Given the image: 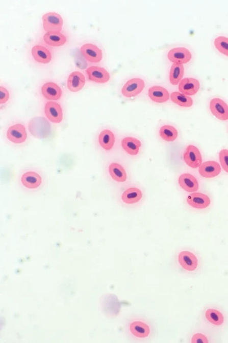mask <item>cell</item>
<instances>
[{"label":"cell","mask_w":228,"mask_h":343,"mask_svg":"<svg viewBox=\"0 0 228 343\" xmlns=\"http://www.w3.org/2000/svg\"><path fill=\"white\" fill-rule=\"evenodd\" d=\"M82 55L91 63H96L103 60V53L98 47L93 44H85L80 48Z\"/></svg>","instance_id":"cell-10"},{"label":"cell","mask_w":228,"mask_h":343,"mask_svg":"<svg viewBox=\"0 0 228 343\" xmlns=\"http://www.w3.org/2000/svg\"><path fill=\"white\" fill-rule=\"evenodd\" d=\"M184 74L183 65L173 63L169 72V82L173 85H177L182 81Z\"/></svg>","instance_id":"cell-29"},{"label":"cell","mask_w":228,"mask_h":343,"mask_svg":"<svg viewBox=\"0 0 228 343\" xmlns=\"http://www.w3.org/2000/svg\"><path fill=\"white\" fill-rule=\"evenodd\" d=\"M86 78L83 73L79 71L72 72L68 77L67 86L72 92L80 91L85 85Z\"/></svg>","instance_id":"cell-21"},{"label":"cell","mask_w":228,"mask_h":343,"mask_svg":"<svg viewBox=\"0 0 228 343\" xmlns=\"http://www.w3.org/2000/svg\"><path fill=\"white\" fill-rule=\"evenodd\" d=\"M144 87L145 82L142 78H133L125 83L122 94L127 98L137 96L143 91Z\"/></svg>","instance_id":"cell-9"},{"label":"cell","mask_w":228,"mask_h":343,"mask_svg":"<svg viewBox=\"0 0 228 343\" xmlns=\"http://www.w3.org/2000/svg\"><path fill=\"white\" fill-rule=\"evenodd\" d=\"M220 164L215 161H208L203 163L198 168V173L202 177L211 179L216 177L221 173Z\"/></svg>","instance_id":"cell-19"},{"label":"cell","mask_w":228,"mask_h":343,"mask_svg":"<svg viewBox=\"0 0 228 343\" xmlns=\"http://www.w3.org/2000/svg\"><path fill=\"white\" fill-rule=\"evenodd\" d=\"M31 52L34 59L39 63L46 65L52 60V54L45 47L42 46H34Z\"/></svg>","instance_id":"cell-26"},{"label":"cell","mask_w":228,"mask_h":343,"mask_svg":"<svg viewBox=\"0 0 228 343\" xmlns=\"http://www.w3.org/2000/svg\"><path fill=\"white\" fill-rule=\"evenodd\" d=\"M41 93L43 97L48 100H58L61 99L62 91L56 83L48 82L41 87Z\"/></svg>","instance_id":"cell-20"},{"label":"cell","mask_w":228,"mask_h":343,"mask_svg":"<svg viewBox=\"0 0 228 343\" xmlns=\"http://www.w3.org/2000/svg\"><path fill=\"white\" fill-rule=\"evenodd\" d=\"M96 141L101 151L108 153L114 148L116 137L113 131L105 129L99 132Z\"/></svg>","instance_id":"cell-8"},{"label":"cell","mask_w":228,"mask_h":343,"mask_svg":"<svg viewBox=\"0 0 228 343\" xmlns=\"http://www.w3.org/2000/svg\"><path fill=\"white\" fill-rule=\"evenodd\" d=\"M210 330L202 325L191 332L189 337V342L192 343H208L212 342Z\"/></svg>","instance_id":"cell-22"},{"label":"cell","mask_w":228,"mask_h":343,"mask_svg":"<svg viewBox=\"0 0 228 343\" xmlns=\"http://www.w3.org/2000/svg\"><path fill=\"white\" fill-rule=\"evenodd\" d=\"M179 184L187 192H195L198 189V181L195 176L190 174H183L179 176Z\"/></svg>","instance_id":"cell-23"},{"label":"cell","mask_w":228,"mask_h":343,"mask_svg":"<svg viewBox=\"0 0 228 343\" xmlns=\"http://www.w3.org/2000/svg\"><path fill=\"white\" fill-rule=\"evenodd\" d=\"M169 61L173 63L184 65L190 62L192 58V54L188 49L183 47L173 48L168 53Z\"/></svg>","instance_id":"cell-13"},{"label":"cell","mask_w":228,"mask_h":343,"mask_svg":"<svg viewBox=\"0 0 228 343\" xmlns=\"http://www.w3.org/2000/svg\"><path fill=\"white\" fill-rule=\"evenodd\" d=\"M43 40L48 46L61 47L66 42L67 38L61 32H49L46 33L43 36Z\"/></svg>","instance_id":"cell-28"},{"label":"cell","mask_w":228,"mask_h":343,"mask_svg":"<svg viewBox=\"0 0 228 343\" xmlns=\"http://www.w3.org/2000/svg\"><path fill=\"white\" fill-rule=\"evenodd\" d=\"M171 101L182 107L189 108L193 105L192 98L182 94L181 92H172L170 96Z\"/></svg>","instance_id":"cell-31"},{"label":"cell","mask_w":228,"mask_h":343,"mask_svg":"<svg viewBox=\"0 0 228 343\" xmlns=\"http://www.w3.org/2000/svg\"><path fill=\"white\" fill-rule=\"evenodd\" d=\"M215 46L220 53L228 57V38L219 36L215 38Z\"/></svg>","instance_id":"cell-32"},{"label":"cell","mask_w":228,"mask_h":343,"mask_svg":"<svg viewBox=\"0 0 228 343\" xmlns=\"http://www.w3.org/2000/svg\"><path fill=\"white\" fill-rule=\"evenodd\" d=\"M20 182L24 188L29 190H36L41 187L43 178L38 172L28 170L21 174Z\"/></svg>","instance_id":"cell-6"},{"label":"cell","mask_w":228,"mask_h":343,"mask_svg":"<svg viewBox=\"0 0 228 343\" xmlns=\"http://www.w3.org/2000/svg\"><path fill=\"white\" fill-rule=\"evenodd\" d=\"M121 146L126 153L130 155L136 156L139 153L141 142L133 137H125L121 141Z\"/></svg>","instance_id":"cell-25"},{"label":"cell","mask_w":228,"mask_h":343,"mask_svg":"<svg viewBox=\"0 0 228 343\" xmlns=\"http://www.w3.org/2000/svg\"><path fill=\"white\" fill-rule=\"evenodd\" d=\"M108 173L115 182L123 183L128 179V174L124 166L118 162H111L108 166Z\"/></svg>","instance_id":"cell-16"},{"label":"cell","mask_w":228,"mask_h":343,"mask_svg":"<svg viewBox=\"0 0 228 343\" xmlns=\"http://www.w3.org/2000/svg\"><path fill=\"white\" fill-rule=\"evenodd\" d=\"M9 92L7 88L0 87V104L2 105L6 104L9 100Z\"/></svg>","instance_id":"cell-34"},{"label":"cell","mask_w":228,"mask_h":343,"mask_svg":"<svg viewBox=\"0 0 228 343\" xmlns=\"http://www.w3.org/2000/svg\"><path fill=\"white\" fill-rule=\"evenodd\" d=\"M29 131L37 139H45L51 134V125L43 117H34L29 123Z\"/></svg>","instance_id":"cell-4"},{"label":"cell","mask_w":228,"mask_h":343,"mask_svg":"<svg viewBox=\"0 0 228 343\" xmlns=\"http://www.w3.org/2000/svg\"><path fill=\"white\" fill-rule=\"evenodd\" d=\"M148 96L153 101L157 103L167 102L170 98L169 92L161 86H153L148 90Z\"/></svg>","instance_id":"cell-24"},{"label":"cell","mask_w":228,"mask_h":343,"mask_svg":"<svg viewBox=\"0 0 228 343\" xmlns=\"http://www.w3.org/2000/svg\"><path fill=\"white\" fill-rule=\"evenodd\" d=\"M210 110L217 119L226 121L228 120V105L219 98H214L210 101Z\"/></svg>","instance_id":"cell-15"},{"label":"cell","mask_w":228,"mask_h":343,"mask_svg":"<svg viewBox=\"0 0 228 343\" xmlns=\"http://www.w3.org/2000/svg\"><path fill=\"white\" fill-rule=\"evenodd\" d=\"M43 27L47 32H61L64 25V20L60 14L49 12L42 17Z\"/></svg>","instance_id":"cell-7"},{"label":"cell","mask_w":228,"mask_h":343,"mask_svg":"<svg viewBox=\"0 0 228 343\" xmlns=\"http://www.w3.org/2000/svg\"><path fill=\"white\" fill-rule=\"evenodd\" d=\"M187 202L189 205L194 208L203 209L209 207L211 204V199L207 195L193 192L187 197Z\"/></svg>","instance_id":"cell-17"},{"label":"cell","mask_w":228,"mask_h":343,"mask_svg":"<svg viewBox=\"0 0 228 343\" xmlns=\"http://www.w3.org/2000/svg\"><path fill=\"white\" fill-rule=\"evenodd\" d=\"M184 160L190 167L196 169L202 164V156L199 149L196 146L190 145L184 152Z\"/></svg>","instance_id":"cell-11"},{"label":"cell","mask_w":228,"mask_h":343,"mask_svg":"<svg viewBox=\"0 0 228 343\" xmlns=\"http://www.w3.org/2000/svg\"><path fill=\"white\" fill-rule=\"evenodd\" d=\"M202 325L209 330L224 325L225 316L223 313L214 307H207L201 313Z\"/></svg>","instance_id":"cell-3"},{"label":"cell","mask_w":228,"mask_h":343,"mask_svg":"<svg viewBox=\"0 0 228 343\" xmlns=\"http://www.w3.org/2000/svg\"><path fill=\"white\" fill-rule=\"evenodd\" d=\"M6 137L11 144L21 145L25 143L28 139L25 125L17 123L10 126L7 131Z\"/></svg>","instance_id":"cell-5"},{"label":"cell","mask_w":228,"mask_h":343,"mask_svg":"<svg viewBox=\"0 0 228 343\" xmlns=\"http://www.w3.org/2000/svg\"><path fill=\"white\" fill-rule=\"evenodd\" d=\"M177 263L184 272L194 273L200 267V260L191 250L182 249L177 254Z\"/></svg>","instance_id":"cell-2"},{"label":"cell","mask_w":228,"mask_h":343,"mask_svg":"<svg viewBox=\"0 0 228 343\" xmlns=\"http://www.w3.org/2000/svg\"><path fill=\"white\" fill-rule=\"evenodd\" d=\"M199 81L196 78L187 77L184 78L179 85V91L186 96H193L200 90Z\"/></svg>","instance_id":"cell-18"},{"label":"cell","mask_w":228,"mask_h":343,"mask_svg":"<svg viewBox=\"0 0 228 343\" xmlns=\"http://www.w3.org/2000/svg\"><path fill=\"white\" fill-rule=\"evenodd\" d=\"M143 194L140 189L130 187L126 189L121 195V200L126 204H134L141 200Z\"/></svg>","instance_id":"cell-27"},{"label":"cell","mask_w":228,"mask_h":343,"mask_svg":"<svg viewBox=\"0 0 228 343\" xmlns=\"http://www.w3.org/2000/svg\"><path fill=\"white\" fill-rule=\"evenodd\" d=\"M45 115L48 120L55 124H60L64 118L62 106L57 102H47L44 107Z\"/></svg>","instance_id":"cell-12"},{"label":"cell","mask_w":228,"mask_h":343,"mask_svg":"<svg viewBox=\"0 0 228 343\" xmlns=\"http://www.w3.org/2000/svg\"><path fill=\"white\" fill-rule=\"evenodd\" d=\"M159 135L164 141L172 142L178 138V131L172 125H165L160 128Z\"/></svg>","instance_id":"cell-30"},{"label":"cell","mask_w":228,"mask_h":343,"mask_svg":"<svg viewBox=\"0 0 228 343\" xmlns=\"http://www.w3.org/2000/svg\"><path fill=\"white\" fill-rule=\"evenodd\" d=\"M86 72L89 79L98 84H104L110 79V73L105 68L92 66L87 68Z\"/></svg>","instance_id":"cell-14"},{"label":"cell","mask_w":228,"mask_h":343,"mask_svg":"<svg viewBox=\"0 0 228 343\" xmlns=\"http://www.w3.org/2000/svg\"><path fill=\"white\" fill-rule=\"evenodd\" d=\"M128 330L134 339L142 341L149 339L154 332L151 323L144 318L139 317L129 321Z\"/></svg>","instance_id":"cell-1"},{"label":"cell","mask_w":228,"mask_h":343,"mask_svg":"<svg viewBox=\"0 0 228 343\" xmlns=\"http://www.w3.org/2000/svg\"><path fill=\"white\" fill-rule=\"evenodd\" d=\"M219 160L223 169L228 174V149H222L219 153Z\"/></svg>","instance_id":"cell-33"}]
</instances>
